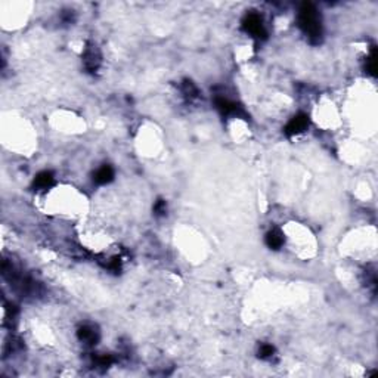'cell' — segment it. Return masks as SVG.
Returning <instances> with one entry per match:
<instances>
[{"label": "cell", "mask_w": 378, "mask_h": 378, "mask_svg": "<svg viewBox=\"0 0 378 378\" xmlns=\"http://www.w3.org/2000/svg\"><path fill=\"white\" fill-rule=\"evenodd\" d=\"M94 182L98 185H107L114 179V168L111 165H102L96 173H94Z\"/></svg>", "instance_id": "cell-9"}, {"label": "cell", "mask_w": 378, "mask_h": 378, "mask_svg": "<svg viewBox=\"0 0 378 378\" xmlns=\"http://www.w3.org/2000/svg\"><path fill=\"white\" fill-rule=\"evenodd\" d=\"M77 335H78V338H80L81 341H84L86 344H90V346L96 344L98 340H99L98 331L94 330V328H92V327H89V325H84V327L78 328Z\"/></svg>", "instance_id": "cell-7"}, {"label": "cell", "mask_w": 378, "mask_h": 378, "mask_svg": "<svg viewBox=\"0 0 378 378\" xmlns=\"http://www.w3.org/2000/svg\"><path fill=\"white\" fill-rule=\"evenodd\" d=\"M275 354V347L272 344H261L259 349V356L261 359H269Z\"/></svg>", "instance_id": "cell-13"}, {"label": "cell", "mask_w": 378, "mask_h": 378, "mask_svg": "<svg viewBox=\"0 0 378 378\" xmlns=\"http://www.w3.org/2000/svg\"><path fill=\"white\" fill-rule=\"evenodd\" d=\"M309 116L307 114H297L296 117H293L290 120V123L285 126L284 132L287 136H294V135H299L302 132H305L307 127H309Z\"/></svg>", "instance_id": "cell-4"}, {"label": "cell", "mask_w": 378, "mask_h": 378, "mask_svg": "<svg viewBox=\"0 0 378 378\" xmlns=\"http://www.w3.org/2000/svg\"><path fill=\"white\" fill-rule=\"evenodd\" d=\"M165 212H167V204H165L164 200H158L155 204H154V213L157 216H164Z\"/></svg>", "instance_id": "cell-14"}, {"label": "cell", "mask_w": 378, "mask_h": 378, "mask_svg": "<svg viewBox=\"0 0 378 378\" xmlns=\"http://www.w3.org/2000/svg\"><path fill=\"white\" fill-rule=\"evenodd\" d=\"M83 62L84 67L89 71H96L101 65V52L94 45H89L86 47L84 53H83Z\"/></svg>", "instance_id": "cell-5"}, {"label": "cell", "mask_w": 378, "mask_h": 378, "mask_svg": "<svg viewBox=\"0 0 378 378\" xmlns=\"http://www.w3.org/2000/svg\"><path fill=\"white\" fill-rule=\"evenodd\" d=\"M53 183H55V176H53L52 171H47V170L40 171V173L36 176L34 182H33V185H34V188L36 189H47L50 188Z\"/></svg>", "instance_id": "cell-8"}, {"label": "cell", "mask_w": 378, "mask_h": 378, "mask_svg": "<svg viewBox=\"0 0 378 378\" xmlns=\"http://www.w3.org/2000/svg\"><path fill=\"white\" fill-rule=\"evenodd\" d=\"M182 90H183L185 96H188V98H197L198 96V89H197V86L191 80H185L183 81Z\"/></svg>", "instance_id": "cell-12"}, {"label": "cell", "mask_w": 378, "mask_h": 378, "mask_svg": "<svg viewBox=\"0 0 378 378\" xmlns=\"http://www.w3.org/2000/svg\"><path fill=\"white\" fill-rule=\"evenodd\" d=\"M297 23L300 30L306 34L312 43H319L322 39L321 15L313 3H303L297 14Z\"/></svg>", "instance_id": "cell-1"}, {"label": "cell", "mask_w": 378, "mask_h": 378, "mask_svg": "<svg viewBox=\"0 0 378 378\" xmlns=\"http://www.w3.org/2000/svg\"><path fill=\"white\" fill-rule=\"evenodd\" d=\"M284 242H285L284 234L276 228L266 234V245L272 250H279L284 245Z\"/></svg>", "instance_id": "cell-6"}, {"label": "cell", "mask_w": 378, "mask_h": 378, "mask_svg": "<svg viewBox=\"0 0 378 378\" xmlns=\"http://www.w3.org/2000/svg\"><path fill=\"white\" fill-rule=\"evenodd\" d=\"M93 360L98 366H104V368H108L110 365L114 363L113 354H98V356H94Z\"/></svg>", "instance_id": "cell-11"}, {"label": "cell", "mask_w": 378, "mask_h": 378, "mask_svg": "<svg viewBox=\"0 0 378 378\" xmlns=\"http://www.w3.org/2000/svg\"><path fill=\"white\" fill-rule=\"evenodd\" d=\"M242 28H244V31H247L251 37H254L257 40L266 39V36H267L264 24H263V18L257 12H248L245 15V18L242 21Z\"/></svg>", "instance_id": "cell-2"}, {"label": "cell", "mask_w": 378, "mask_h": 378, "mask_svg": "<svg viewBox=\"0 0 378 378\" xmlns=\"http://www.w3.org/2000/svg\"><path fill=\"white\" fill-rule=\"evenodd\" d=\"M214 104H216V108L222 113V116L225 117H241L244 120H247L248 116L247 113L244 111V108L239 105V104H235L226 98H222V96H217L214 99Z\"/></svg>", "instance_id": "cell-3"}, {"label": "cell", "mask_w": 378, "mask_h": 378, "mask_svg": "<svg viewBox=\"0 0 378 378\" xmlns=\"http://www.w3.org/2000/svg\"><path fill=\"white\" fill-rule=\"evenodd\" d=\"M365 70L368 71L371 75H377V49L372 47L371 49V55L368 56L366 59V65H365Z\"/></svg>", "instance_id": "cell-10"}]
</instances>
